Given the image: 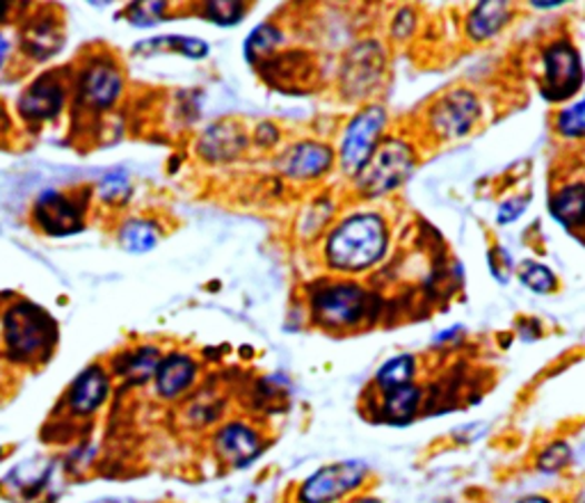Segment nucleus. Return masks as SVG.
I'll return each instance as SVG.
<instances>
[{"label": "nucleus", "mask_w": 585, "mask_h": 503, "mask_svg": "<svg viewBox=\"0 0 585 503\" xmlns=\"http://www.w3.org/2000/svg\"><path fill=\"white\" fill-rule=\"evenodd\" d=\"M177 51L186 58H192V60H199V58H206L208 56V47H206V41L197 39V37H158V39H151V41H142L140 47H136V51Z\"/></svg>", "instance_id": "nucleus-25"}, {"label": "nucleus", "mask_w": 585, "mask_h": 503, "mask_svg": "<svg viewBox=\"0 0 585 503\" xmlns=\"http://www.w3.org/2000/svg\"><path fill=\"white\" fill-rule=\"evenodd\" d=\"M517 503H552L547 496H524Z\"/></svg>", "instance_id": "nucleus-36"}, {"label": "nucleus", "mask_w": 585, "mask_h": 503, "mask_svg": "<svg viewBox=\"0 0 585 503\" xmlns=\"http://www.w3.org/2000/svg\"><path fill=\"white\" fill-rule=\"evenodd\" d=\"M245 14H247V6L234 3V0H222V3H206V8H204V17L208 21L222 26V28L240 23L245 19Z\"/></svg>", "instance_id": "nucleus-27"}, {"label": "nucleus", "mask_w": 585, "mask_h": 503, "mask_svg": "<svg viewBox=\"0 0 585 503\" xmlns=\"http://www.w3.org/2000/svg\"><path fill=\"white\" fill-rule=\"evenodd\" d=\"M576 503H585V494H581V496H578V501H576Z\"/></svg>", "instance_id": "nucleus-40"}, {"label": "nucleus", "mask_w": 585, "mask_h": 503, "mask_svg": "<svg viewBox=\"0 0 585 503\" xmlns=\"http://www.w3.org/2000/svg\"><path fill=\"white\" fill-rule=\"evenodd\" d=\"M65 99L67 92L62 82L53 73L41 76L23 92L19 101V112L30 121L56 119L65 108Z\"/></svg>", "instance_id": "nucleus-14"}, {"label": "nucleus", "mask_w": 585, "mask_h": 503, "mask_svg": "<svg viewBox=\"0 0 585 503\" xmlns=\"http://www.w3.org/2000/svg\"><path fill=\"white\" fill-rule=\"evenodd\" d=\"M8 10H10V3H0V19L8 14Z\"/></svg>", "instance_id": "nucleus-39"}, {"label": "nucleus", "mask_w": 585, "mask_h": 503, "mask_svg": "<svg viewBox=\"0 0 585 503\" xmlns=\"http://www.w3.org/2000/svg\"><path fill=\"white\" fill-rule=\"evenodd\" d=\"M510 19V8L504 0H485V3H478L469 19H467V32L472 39L483 41L494 37L500 28H504Z\"/></svg>", "instance_id": "nucleus-20"}, {"label": "nucleus", "mask_w": 585, "mask_h": 503, "mask_svg": "<svg viewBox=\"0 0 585 503\" xmlns=\"http://www.w3.org/2000/svg\"><path fill=\"white\" fill-rule=\"evenodd\" d=\"M162 12H165V3H142V6H133V8L129 10V17H131L133 23L147 28V26H151L153 21H158Z\"/></svg>", "instance_id": "nucleus-32"}, {"label": "nucleus", "mask_w": 585, "mask_h": 503, "mask_svg": "<svg viewBox=\"0 0 585 503\" xmlns=\"http://www.w3.org/2000/svg\"><path fill=\"white\" fill-rule=\"evenodd\" d=\"M245 147H247V136L238 131L236 124L222 121L206 131V136L201 138L199 151L211 160H227V158L238 156Z\"/></svg>", "instance_id": "nucleus-19"}, {"label": "nucleus", "mask_w": 585, "mask_h": 503, "mask_svg": "<svg viewBox=\"0 0 585 503\" xmlns=\"http://www.w3.org/2000/svg\"><path fill=\"white\" fill-rule=\"evenodd\" d=\"M32 223L49 236H71L86 227V208L71 195L47 190L32 206Z\"/></svg>", "instance_id": "nucleus-8"}, {"label": "nucleus", "mask_w": 585, "mask_h": 503, "mask_svg": "<svg viewBox=\"0 0 585 503\" xmlns=\"http://www.w3.org/2000/svg\"><path fill=\"white\" fill-rule=\"evenodd\" d=\"M569 460H572V448H569V444L556 442V444L547 446L545 451L539 453V457H537V470L554 474V472H561L563 467H567Z\"/></svg>", "instance_id": "nucleus-30"}, {"label": "nucleus", "mask_w": 585, "mask_h": 503, "mask_svg": "<svg viewBox=\"0 0 585 503\" xmlns=\"http://www.w3.org/2000/svg\"><path fill=\"white\" fill-rule=\"evenodd\" d=\"M412 30H414V12H412V10H400V12L396 14V21H394V34H396L398 39H403V37H407Z\"/></svg>", "instance_id": "nucleus-34"}, {"label": "nucleus", "mask_w": 585, "mask_h": 503, "mask_svg": "<svg viewBox=\"0 0 585 503\" xmlns=\"http://www.w3.org/2000/svg\"><path fill=\"white\" fill-rule=\"evenodd\" d=\"M526 204H528V199L524 197V199H508L506 204H500V208H498V216H496V220H498V225H508V223H515L524 211H526Z\"/></svg>", "instance_id": "nucleus-33"}, {"label": "nucleus", "mask_w": 585, "mask_h": 503, "mask_svg": "<svg viewBox=\"0 0 585 503\" xmlns=\"http://www.w3.org/2000/svg\"><path fill=\"white\" fill-rule=\"evenodd\" d=\"M414 151L407 142L398 138H389L383 142L370 160L361 167V172L355 177L357 188L366 197H378L398 188L412 172Z\"/></svg>", "instance_id": "nucleus-4"}, {"label": "nucleus", "mask_w": 585, "mask_h": 503, "mask_svg": "<svg viewBox=\"0 0 585 503\" xmlns=\"http://www.w3.org/2000/svg\"><path fill=\"white\" fill-rule=\"evenodd\" d=\"M197 371H199L197 362L186 353L165 355L153 377L156 394L165 401H175L184 396L192 387Z\"/></svg>", "instance_id": "nucleus-16"}, {"label": "nucleus", "mask_w": 585, "mask_h": 503, "mask_svg": "<svg viewBox=\"0 0 585 503\" xmlns=\"http://www.w3.org/2000/svg\"><path fill=\"white\" fill-rule=\"evenodd\" d=\"M123 88V76L119 67L110 60H97L86 67L80 73V88L78 97L80 101L95 108V110H108L117 103Z\"/></svg>", "instance_id": "nucleus-11"}, {"label": "nucleus", "mask_w": 585, "mask_h": 503, "mask_svg": "<svg viewBox=\"0 0 585 503\" xmlns=\"http://www.w3.org/2000/svg\"><path fill=\"white\" fill-rule=\"evenodd\" d=\"M266 444L257 428L247 426L242 422L225 424L214 437V451L220 457V463L229 467H247L264 453Z\"/></svg>", "instance_id": "nucleus-10"}, {"label": "nucleus", "mask_w": 585, "mask_h": 503, "mask_svg": "<svg viewBox=\"0 0 585 503\" xmlns=\"http://www.w3.org/2000/svg\"><path fill=\"white\" fill-rule=\"evenodd\" d=\"M62 47V28L60 21L51 14H39L26 26L23 49L32 60H49Z\"/></svg>", "instance_id": "nucleus-17"}, {"label": "nucleus", "mask_w": 585, "mask_h": 503, "mask_svg": "<svg viewBox=\"0 0 585 503\" xmlns=\"http://www.w3.org/2000/svg\"><path fill=\"white\" fill-rule=\"evenodd\" d=\"M331 162H334V151L327 145L305 140L288 149L281 167H284V175L290 179L311 181V179L323 177L331 167Z\"/></svg>", "instance_id": "nucleus-15"}, {"label": "nucleus", "mask_w": 585, "mask_h": 503, "mask_svg": "<svg viewBox=\"0 0 585 503\" xmlns=\"http://www.w3.org/2000/svg\"><path fill=\"white\" fill-rule=\"evenodd\" d=\"M519 277H522V282H524L531 290H535V293H552V290H556V286H558L556 275H554L547 266L535 264V262L526 264V266L522 268Z\"/></svg>", "instance_id": "nucleus-29"}, {"label": "nucleus", "mask_w": 585, "mask_h": 503, "mask_svg": "<svg viewBox=\"0 0 585 503\" xmlns=\"http://www.w3.org/2000/svg\"><path fill=\"white\" fill-rule=\"evenodd\" d=\"M387 124V112L380 106L364 108L346 129L341 142V167L346 175L357 177L361 167L370 160V156L378 149V138Z\"/></svg>", "instance_id": "nucleus-6"}, {"label": "nucleus", "mask_w": 585, "mask_h": 503, "mask_svg": "<svg viewBox=\"0 0 585 503\" xmlns=\"http://www.w3.org/2000/svg\"><path fill=\"white\" fill-rule=\"evenodd\" d=\"M350 503H383V501L373 499V496H361V499H355V501H350Z\"/></svg>", "instance_id": "nucleus-38"}, {"label": "nucleus", "mask_w": 585, "mask_h": 503, "mask_svg": "<svg viewBox=\"0 0 585 503\" xmlns=\"http://www.w3.org/2000/svg\"><path fill=\"white\" fill-rule=\"evenodd\" d=\"M127 195H129V179H127V175L112 172L99 184V197L103 201H119L121 197H127Z\"/></svg>", "instance_id": "nucleus-31"}, {"label": "nucleus", "mask_w": 585, "mask_h": 503, "mask_svg": "<svg viewBox=\"0 0 585 503\" xmlns=\"http://www.w3.org/2000/svg\"><path fill=\"white\" fill-rule=\"evenodd\" d=\"M563 3H561V0H556V3H533V8H537V10H554V8H561Z\"/></svg>", "instance_id": "nucleus-37"}, {"label": "nucleus", "mask_w": 585, "mask_h": 503, "mask_svg": "<svg viewBox=\"0 0 585 503\" xmlns=\"http://www.w3.org/2000/svg\"><path fill=\"white\" fill-rule=\"evenodd\" d=\"M556 129L565 138H585V99H581L578 103L565 108L558 115Z\"/></svg>", "instance_id": "nucleus-28"}, {"label": "nucleus", "mask_w": 585, "mask_h": 503, "mask_svg": "<svg viewBox=\"0 0 585 503\" xmlns=\"http://www.w3.org/2000/svg\"><path fill=\"white\" fill-rule=\"evenodd\" d=\"M368 467L359 460L348 463H334L314 472L298 492L300 503H337L353 494L366 481Z\"/></svg>", "instance_id": "nucleus-5"}, {"label": "nucleus", "mask_w": 585, "mask_h": 503, "mask_svg": "<svg viewBox=\"0 0 585 503\" xmlns=\"http://www.w3.org/2000/svg\"><path fill=\"white\" fill-rule=\"evenodd\" d=\"M552 214L565 227L585 225V184H569L552 199Z\"/></svg>", "instance_id": "nucleus-22"}, {"label": "nucleus", "mask_w": 585, "mask_h": 503, "mask_svg": "<svg viewBox=\"0 0 585 503\" xmlns=\"http://www.w3.org/2000/svg\"><path fill=\"white\" fill-rule=\"evenodd\" d=\"M162 362V355L156 346H138L131 353H123L117 362L115 373L127 381V385L138 387L145 385L147 381H153L156 371Z\"/></svg>", "instance_id": "nucleus-18"}, {"label": "nucleus", "mask_w": 585, "mask_h": 503, "mask_svg": "<svg viewBox=\"0 0 585 503\" xmlns=\"http://www.w3.org/2000/svg\"><path fill=\"white\" fill-rule=\"evenodd\" d=\"M480 106L469 90H455L442 97L430 110V124L442 138H463L478 121Z\"/></svg>", "instance_id": "nucleus-9"}, {"label": "nucleus", "mask_w": 585, "mask_h": 503, "mask_svg": "<svg viewBox=\"0 0 585 503\" xmlns=\"http://www.w3.org/2000/svg\"><path fill=\"white\" fill-rule=\"evenodd\" d=\"M10 53H12V41H10V37L6 32H0V69L6 67Z\"/></svg>", "instance_id": "nucleus-35"}, {"label": "nucleus", "mask_w": 585, "mask_h": 503, "mask_svg": "<svg viewBox=\"0 0 585 503\" xmlns=\"http://www.w3.org/2000/svg\"><path fill=\"white\" fill-rule=\"evenodd\" d=\"M424 392L416 387V385H405V387H396L391 392H385L383 398V418L387 424H409L416 410H419Z\"/></svg>", "instance_id": "nucleus-21"}, {"label": "nucleus", "mask_w": 585, "mask_h": 503, "mask_svg": "<svg viewBox=\"0 0 585 503\" xmlns=\"http://www.w3.org/2000/svg\"><path fill=\"white\" fill-rule=\"evenodd\" d=\"M3 334L8 357L19 364L44 362L58 342V325L49 312L32 303H17L6 312Z\"/></svg>", "instance_id": "nucleus-2"}, {"label": "nucleus", "mask_w": 585, "mask_h": 503, "mask_svg": "<svg viewBox=\"0 0 585 503\" xmlns=\"http://www.w3.org/2000/svg\"><path fill=\"white\" fill-rule=\"evenodd\" d=\"M389 243L387 223L378 214H357L334 229L325 245L327 266L341 273H361L378 264Z\"/></svg>", "instance_id": "nucleus-1"}, {"label": "nucleus", "mask_w": 585, "mask_h": 503, "mask_svg": "<svg viewBox=\"0 0 585 503\" xmlns=\"http://www.w3.org/2000/svg\"><path fill=\"white\" fill-rule=\"evenodd\" d=\"M370 312V296L366 288L353 282H329L311 296V314L318 325L327 329L357 327Z\"/></svg>", "instance_id": "nucleus-3"}, {"label": "nucleus", "mask_w": 585, "mask_h": 503, "mask_svg": "<svg viewBox=\"0 0 585 503\" xmlns=\"http://www.w3.org/2000/svg\"><path fill=\"white\" fill-rule=\"evenodd\" d=\"M119 245L127 251L142 255V251H149L158 245V229L149 220H131L121 227Z\"/></svg>", "instance_id": "nucleus-26"}, {"label": "nucleus", "mask_w": 585, "mask_h": 503, "mask_svg": "<svg viewBox=\"0 0 585 503\" xmlns=\"http://www.w3.org/2000/svg\"><path fill=\"white\" fill-rule=\"evenodd\" d=\"M583 65L578 51L569 41H556L545 53V80L542 95L547 101L572 99L583 86Z\"/></svg>", "instance_id": "nucleus-7"}, {"label": "nucleus", "mask_w": 585, "mask_h": 503, "mask_svg": "<svg viewBox=\"0 0 585 503\" xmlns=\"http://www.w3.org/2000/svg\"><path fill=\"white\" fill-rule=\"evenodd\" d=\"M110 396V377L101 364H92L82 371L67 392V410L73 416H92Z\"/></svg>", "instance_id": "nucleus-13"}, {"label": "nucleus", "mask_w": 585, "mask_h": 503, "mask_svg": "<svg viewBox=\"0 0 585 503\" xmlns=\"http://www.w3.org/2000/svg\"><path fill=\"white\" fill-rule=\"evenodd\" d=\"M416 373V359L412 355H398L391 357L380 366V371L375 373V385L385 392H391L396 387L412 385V377Z\"/></svg>", "instance_id": "nucleus-24"}, {"label": "nucleus", "mask_w": 585, "mask_h": 503, "mask_svg": "<svg viewBox=\"0 0 585 503\" xmlns=\"http://www.w3.org/2000/svg\"><path fill=\"white\" fill-rule=\"evenodd\" d=\"M281 41H284V32L277 26L261 23L245 39V58L249 60V65L266 62L270 60L272 51L281 45Z\"/></svg>", "instance_id": "nucleus-23"}, {"label": "nucleus", "mask_w": 585, "mask_h": 503, "mask_svg": "<svg viewBox=\"0 0 585 503\" xmlns=\"http://www.w3.org/2000/svg\"><path fill=\"white\" fill-rule=\"evenodd\" d=\"M385 69V53L375 41H364L355 47L344 65V90L350 97H361L380 82Z\"/></svg>", "instance_id": "nucleus-12"}]
</instances>
